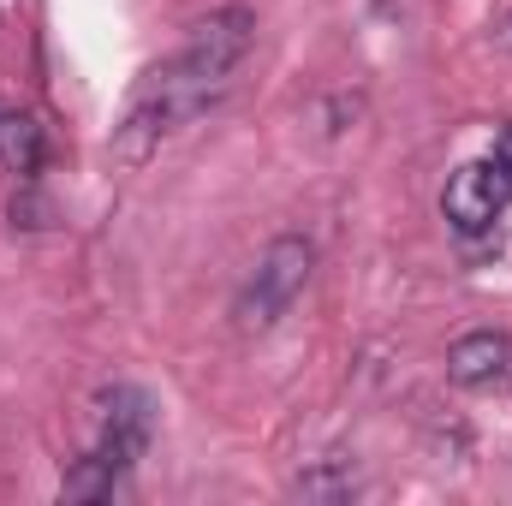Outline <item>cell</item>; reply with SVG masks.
<instances>
[{
	"label": "cell",
	"instance_id": "cell-1",
	"mask_svg": "<svg viewBox=\"0 0 512 506\" xmlns=\"http://www.w3.org/2000/svg\"><path fill=\"white\" fill-rule=\"evenodd\" d=\"M227 90H233V84H191V78L149 72L143 90L131 96L126 120L114 126V161H120V167H143L167 137H179L191 120H203Z\"/></svg>",
	"mask_w": 512,
	"mask_h": 506
},
{
	"label": "cell",
	"instance_id": "cell-3",
	"mask_svg": "<svg viewBox=\"0 0 512 506\" xmlns=\"http://www.w3.org/2000/svg\"><path fill=\"white\" fill-rule=\"evenodd\" d=\"M507 209H512V126H501L483 155L453 167V179L441 191V215L459 239H483V233H495V221Z\"/></svg>",
	"mask_w": 512,
	"mask_h": 506
},
{
	"label": "cell",
	"instance_id": "cell-10",
	"mask_svg": "<svg viewBox=\"0 0 512 506\" xmlns=\"http://www.w3.org/2000/svg\"><path fill=\"white\" fill-rule=\"evenodd\" d=\"M495 48H507V54H512V12L495 18Z\"/></svg>",
	"mask_w": 512,
	"mask_h": 506
},
{
	"label": "cell",
	"instance_id": "cell-2",
	"mask_svg": "<svg viewBox=\"0 0 512 506\" xmlns=\"http://www.w3.org/2000/svg\"><path fill=\"white\" fill-rule=\"evenodd\" d=\"M310 274H316V239L280 233V239L251 262V274L239 280V292H233V322H239L245 334H268V328L304 298Z\"/></svg>",
	"mask_w": 512,
	"mask_h": 506
},
{
	"label": "cell",
	"instance_id": "cell-5",
	"mask_svg": "<svg viewBox=\"0 0 512 506\" xmlns=\"http://www.w3.org/2000/svg\"><path fill=\"white\" fill-rule=\"evenodd\" d=\"M155 441V399L131 381H114L90 399V447L120 459V465H137Z\"/></svg>",
	"mask_w": 512,
	"mask_h": 506
},
{
	"label": "cell",
	"instance_id": "cell-9",
	"mask_svg": "<svg viewBox=\"0 0 512 506\" xmlns=\"http://www.w3.org/2000/svg\"><path fill=\"white\" fill-rule=\"evenodd\" d=\"M0 161L18 179H36V167H42V126L30 114H6L0 120Z\"/></svg>",
	"mask_w": 512,
	"mask_h": 506
},
{
	"label": "cell",
	"instance_id": "cell-8",
	"mask_svg": "<svg viewBox=\"0 0 512 506\" xmlns=\"http://www.w3.org/2000/svg\"><path fill=\"white\" fill-rule=\"evenodd\" d=\"M292 495H298V501H352V495H358V465H352L346 453L310 459V465L292 477Z\"/></svg>",
	"mask_w": 512,
	"mask_h": 506
},
{
	"label": "cell",
	"instance_id": "cell-4",
	"mask_svg": "<svg viewBox=\"0 0 512 506\" xmlns=\"http://www.w3.org/2000/svg\"><path fill=\"white\" fill-rule=\"evenodd\" d=\"M251 48H256V12L251 6H215V12H203L185 30V42L155 72L191 78V84H233V72L245 66Z\"/></svg>",
	"mask_w": 512,
	"mask_h": 506
},
{
	"label": "cell",
	"instance_id": "cell-6",
	"mask_svg": "<svg viewBox=\"0 0 512 506\" xmlns=\"http://www.w3.org/2000/svg\"><path fill=\"white\" fill-rule=\"evenodd\" d=\"M512 370V340L501 328H471V334H459L453 346H447V381L453 387H495V381H507Z\"/></svg>",
	"mask_w": 512,
	"mask_h": 506
},
{
	"label": "cell",
	"instance_id": "cell-7",
	"mask_svg": "<svg viewBox=\"0 0 512 506\" xmlns=\"http://www.w3.org/2000/svg\"><path fill=\"white\" fill-rule=\"evenodd\" d=\"M126 477H131V465H120V459H108V453H84L66 477H60V495L66 501H114L120 489H126Z\"/></svg>",
	"mask_w": 512,
	"mask_h": 506
},
{
	"label": "cell",
	"instance_id": "cell-11",
	"mask_svg": "<svg viewBox=\"0 0 512 506\" xmlns=\"http://www.w3.org/2000/svg\"><path fill=\"white\" fill-rule=\"evenodd\" d=\"M0 120H6V108H0Z\"/></svg>",
	"mask_w": 512,
	"mask_h": 506
}]
</instances>
